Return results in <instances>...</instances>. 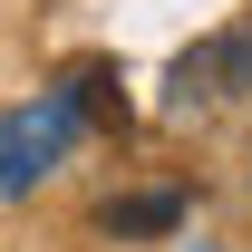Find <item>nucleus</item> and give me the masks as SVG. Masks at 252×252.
Masks as SVG:
<instances>
[{
	"label": "nucleus",
	"mask_w": 252,
	"mask_h": 252,
	"mask_svg": "<svg viewBox=\"0 0 252 252\" xmlns=\"http://www.w3.org/2000/svg\"><path fill=\"white\" fill-rule=\"evenodd\" d=\"M59 136H68V107H59V117H0V194H10V185H39V165L59 156Z\"/></svg>",
	"instance_id": "nucleus-1"
},
{
	"label": "nucleus",
	"mask_w": 252,
	"mask_h": 252,
	"mask_svg": "<svg viewBox=\"0 0 252 252\" xmlns=\"http://www.w3.org/2000/svg\"><path fill=\"white\" fill-rule=\"evenodd\" d=\"M68 117L126 126V78H117V59H78V68H68Z\"/></svg>",
	"instance_id": "nucleus-2"
},
{
	"label": "nucleus",
	"mask_w": 252,
	"mask_h": 252,
	"mask_svg": "<svg viewBox=\"0 0 252 252\" xmlns=\"http://www.w3.org/2000/svg\"><path fill=\"white\" fill-rule=\"evenodd\" d=\"M175 223H185V194H117V204H107V233H126V243H136V233H175Z\"/></svg>",
	"instance_id": "nucleus-3"
}]
</instances>
